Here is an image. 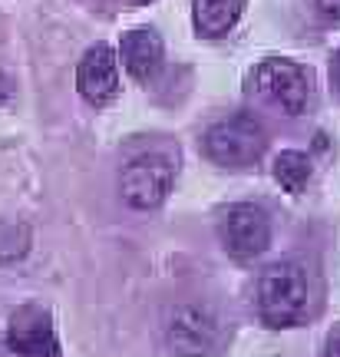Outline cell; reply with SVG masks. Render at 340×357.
Listing matches in <instances>:
<instances>
[{"label":"cell","mask_w":340,"mask_h":357,"mask_svg":"<svg viewBox=\"0 0 340 357\" xmlns=\"http://www.w3.org/2000/svg\"><path fill=\"white\" fill-rule=\"evenodd\" d=\"M76 89L93 106H106L109 100H116V93H119V63H116V53L106 43H96V47H89L83 53V60L76 66Z\"/></svg>","instance_id":"obj_8"},{"label":"cell","mask_w":340,"mask_h":357,"mask_svg":"<svg viewBox=\"0 0 340 357\" xmlns=\"http://www.w3.org/2000/svg\"><path fill=\"white\" fill-rule=\"evenodd\" d=\"M252 93L284 116H301L314 100V79L294 60L268 56L252 70Z\"/></svg>","instance_id":"obj_2"},{"label":"cell","mask_w":340,"mask_h":357,"mask_svg":"<svg viewBox=\"0 0 340 357\" xmlns=\"http://www.w3.org/2000/svg\"><path fill=\"white\" fill-rule=\"evenodd\" d=\"M10 96H13V83H10L7 77H3V73H0V106L10 100Z\"/></svg>","instance_id":"obj_15"},{"label":"cell","mask_w":340,"mask_h":357,"mask_svg":"<svg viewBox=\"0 0 340 357\" xmlns=\"http://www.w3.org/2000/svg\"><path fill=\"white\" fill-rule=\"evenodd\" d=\"M241 17V0H192V24L202 37H225Z\"/></svg>","instance_id":"obj_10"},{"label":"cell","mask_w":340,"mask_h":357,"mask_svg":"<svg viewBox=\"0 0 340 357\" xmlns=\"http://www.w3.org/2000/svg\"><path fill=\"white\" fill-rule=\"evenodd\" d=\"M165 341L176 354H212L222 344V328L205 307H178L165 324Z\"/></svg>","instance_id":"obj_7"},{"label":"cell","mask_w":340,"mask_h":357,"mask_svg":"<svg viewBox=\"0 0 340 357\" xmlns=\"http://www.w3.org/2000/svg\"><path fill=\"white\" fill-rule=\"evenodd\" d=\"M202 149L215 166L248 169L265 155L268 132L254 116L238 113V116H228L222 123L208 126V132L202 136Z\"/></svg>","instance_id":"obj_3"},{"label":"cell","mask_w":340,"mask_h":357,"mask_svg":"<svg viewBox=\"0 0 340 357\" xmlns=\"http://www.w3.org/2000/svg\"><path fill=\"white\" fill-rule=\"evenodd\" d=\"M275 178L277 185L291 195H298V192L307 189V182H311V159L298 149H284V153L275 159Z\"/></svg>","instance_id":"obj_11"},{"label":"cell","mask_w":340,"mask_h":357,"mask_svg":"<svg viewBox=\"0 0 340 357\" xmlns=\"http://www.w3.org/2000/svg\"><path fill=\"white\" fill-rule=\"evenodd\" d=\"M218 238L228 255L235 258H258L271 245V218L261 205L238 202L228 205L218 222Z\"/></svg>","instance_id":"obj_5"},{"label":"cell","mask_w":340,"mask_h":357,"mask_svg":"<svg viewBox=\"0 0 340 357\" xmlns=\"http://www.w3.org/2000/svg\"><path fill=\"white\" fill-rule=\"evenodd\" d=\"M320 357H340V328L327 334V341H324V354Z\"/></svg>","instance_id":"obj_13"},{"label":"cell","mask_w":340,"mask_h":357,"mask_svg":"<svg viewBox=\"0 0 340 357\" xmlns=\"http://www.w3.org/2000/svg\"><path fill=\"white\" fill-rule=\"evenodd\" d=\"M7 347L20 357H60L53 318L43 307H17L7 324Z\"/></svg>","instance_id":"obj_6"},{"label":"cell","mask_w":340,"mask_h":357,"mask_svg":"<svg viewBox=\"0 0 340 357\" xmlns=\"http://www.w3.org/2000/svg\"><path fill=\"white\" fill-rule=\"evenodd\" d=\"M314 3V10L320 17H327V20H340V0H311Z\"/></svg>","instance_id":"obj_12"},{"label":"cell","mask_w":340,"mask_h":357,"mask_svg":"<svg viewBox=\"0 0 340 357\" xmlns=\"http://www.w3.org/2000/svg\"><path fill=\"white\" fill-rule=\"evenodd\" d=\"M172 178H176V166L165 153H142L132 162H126L123 176H119V192H123V202L129 208L139 212H149L159 208L165 202V195L172 189Z\"/></svg>","instance_id":"obj_4"},{"label":"cell","mask_w":340,"mask_h":357,"mask_svg":"<svg viewBox=\"0 0 340 357\" xmlns=\"http://www.w3.org/2000/svg\"><path fill=\"white\" fill-rule=\"evenodd\" d=\"M258 314L268 328H291L311 314V281L301 261H275L261 271Z\"/></svg>","instance_id":"obj_1"},{"label":"cell","mask_w":340,"mask_h":357,"mask_svg":"<svg viewBox=\"0 0 340 357\" xmlns=\"http://www.w3.org/2000/svg\"><path fill=\"white\" fill-rule=\"evenodd\" d=\"M330 83H334V89L340 93V50L334 53V60H330Z\"/></svg>","instance_id":"obj_14"},{"label":"cell","mask_w":340,"mask_h":357,"mask_svg":"<svg viewBox=\"0 0 340 357\" xmlns=\"http://www.w3.org/2000/svg\"><path fill=\"white\" fill-rule=\"evenodd\" d=\"M119 53H123V63L126 70L132 73L136 79L142 83H149L159 70H162V40L155 30H146V26H139V30H129L123 43H119Z\"/></svg>","instance_id":"obj_9"}]
</instances>
